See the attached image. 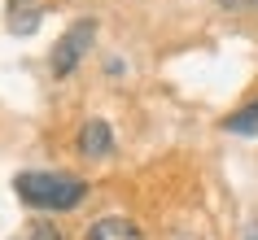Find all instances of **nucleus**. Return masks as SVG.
I'll use <instances>...</instances> for the list:
<instances>
[{
    "mask_svg": "<svg viewBox=\"0 0 258 240\" xmlns=\"http://www.w3.org/2000/svg\"><path fill=\"white\" fill-rule=\"evenodd\" d=\"M223 131L254 140V135H258V101H249V105H241V109H232L228 118H223Z\"/></svg>",
    "mask_w": 258,
    "mask_h": 240,
    "instance_id": "obj_5",
    "label": "nucleus"
},
{
    "mask_svg": "<svg viewBox=\"0 0 258 240\" xmlns=\"http://www.w3.org/2000/svg\"><path fill=\"white\" fill-rule=\"evenodd\" d=\"M96 44V18H79V22H70L61 31V40L53 44V57H48V70H53L57 79H66L79 70V61L88 57V48Z\"/></svg>",
    "mask_w": 258,
    "mask_h": 240,
    "instance_id": "obj_2",
    "label": "nucleus"
},
{
    "mask_svg": "<svg viewBox=\"0 0 258 240\" xmlns=\"http://www.w3.org/2000/svg\"><path fill=\"white\" fill-rule=\"evenodd\" d=\"M75 148H79V157H109L114 153V131H109L105 118H88L75 135Z\"/></svg>",
    "mask_w": 258,
    "mask_h": 240,
    "instance_id": "obj_3",
    "label": "nucleus"
},
{
    "mask_svg": "<svg viewBox=\"0 0 258 240\" xmlns=\"http://www.w3.org/2000/svg\"><path fill=\"white\" fill-rule=\"evenodd\" d=\"M83 240H145V231L132 218H122V214H105V218H96L83 231Z\"/></svg>",
    "mask_w": 258,
    "mask_h": 240,
    "instance_id": "obj_4",
    "label": "nucleus"
},
{
    "mask_svg": "<svg viewBox=\"0 0 258 240\" xmlns=\"http://www.w3.org/2000/svg\"><path fill=\"white\" fill-rule=\"evenodd\" d=\"M35 27H40V9H14V22H9L14 35H31Z\"/></svg>",
    "mask_w": 258,
    "mask_h": 240,
    "instance_id": "obj_6",
    "label": "nucleus"
},
{
    "mask_svg": "<svg viewBox=\"0 0 258 240\" xmlns=\"http://www.w3.org/2000/svg\"><path fill=\"white\" fill-rule=\"evenodd\" d=\"M27 240H66V236H61V227H57L53 218H40V223H31V236Z\"/></svg>",
    "mask_w": 258,
    "mask_h": 240,
    "instance_id": "obj_7",
    "label": "nucleus"
},
{
    "mask_svg": "<svg viewBox=\"0 0 258 240\" xmlns=\"http://www.w3.org/2000/svg\"><path fill=\"white\" fill-rule=\"evenodd\" d=\"M14 192L22 197V205L48 214H66L88 201V184L79 175H61V171H22L14 179Z\"/></svg>",
    "mask_w": 258,
    "mask_h": 240,
    "instance_id": "obj_1",
    "label": "nucleus"
},
{
    "mask_svg": "<svg viewBox=\"0 0 258 240\" xmlns=\"http://www.w3.org/2000/svg\"><path fill=\"white\" fill-rule=\"evenodd\" d=\"M14 5H22V0H14Z\"/></svg>",
    "mask_w": 258,
    "mask_h": 240,
    "instance_id": "obj_8",
    "label": "nucleus"
}]
</instances>
